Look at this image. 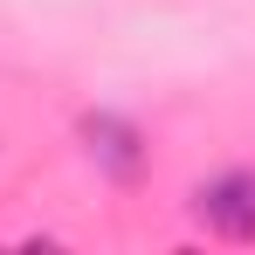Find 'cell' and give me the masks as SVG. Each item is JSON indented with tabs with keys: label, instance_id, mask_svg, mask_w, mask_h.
<instances>
[{
	"label": "cell",
	"instance_id": "cell-2",
	"mask_svg": "<svg viewBox=\"0 0 255 255\" xmlns=\"http://www.w3.org/2000/svg\"><path fill=\"white\" fill-rule=\"evenodd\" d=\"M83 138H90V152H104V159H111V172H138V152H131V131H125V125H111V118H90V125H83Z\"/></svg>",
	"mask_w": 255,
	"mask_h": 255
},
{
	"label": "cell",
	"instance_id": "cell-1",
	"mask_svg": "<svg viewBox=\"0 0 255 255\" xmlns=\"http://www.w3.org/2000/svg\"><path fill=\"white\" fill-rule=\"evenodd\" d=\"M193 221L221 242H255V172H221L193 193Z\"/></svg>",
	"mask_w": 255,
	"mask_h": 255
}]
</instances>
